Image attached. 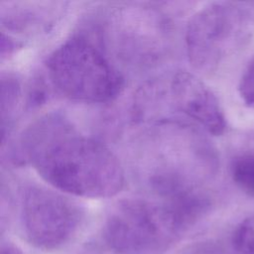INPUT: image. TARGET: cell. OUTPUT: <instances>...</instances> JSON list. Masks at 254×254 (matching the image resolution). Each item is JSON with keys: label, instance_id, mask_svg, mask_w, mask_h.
<instances>
[{"label": "cell", "instance_id": "cell-13", "mask_svg": "<svg viewBox=\"0 0 254 254\" xmlns=\"http://www.w3.org/2000/svg\"><path fill=\"white\" fill-rule=\"evenodd\" d=\"M238 92L244 104L254 109V58L249 62L241 75Z\"/></svg>", "mask_w": 254, "mask_h": 254}, {"label": "cell", "instance_id": "cell-2", "mask_svg": "<svg viewBox=\"0 0 254 254\" xmlns=\"http://www.w3.org/2000/svg\"><path fill=\"white\" fill-rule=\"evenodd\" d=\"M30 164L52 188L74 197H110L125 182L117 156L101 142L80 135L72 125L44 146Z\"/></svg>", "mask_w": 254, "mask_h": 254}, {"label": "cell", "instance_id": "cell-6", "mask_svg": "<svg viewBox=\"0 0 254 254\" xmlns=\"http://www.w3.org/2000/svg\"><path fill=\"white\" fill-rule=\"evenodd\" d=\"M48 78L66 98L103 103L121 92L124 77L96 40L79 33L64 41L47 59Z\"/></svg>", "mask_w": 254, "mask_h": 254}, {"label": "cell", "instance_id": "cell-1", "mask_svg": "<svg viewBox=\"0 0 254 254\" xmlns=\"http://www.w3.org/2000/svg\"><path fill=\"white\" fill-rule=\"evenodd\" d=\"M131 168L138 181L164 200L202 194L215 157L194 127L178 120L148 123L131 143Z\"/></svg>", "mask_w": 254, "mask_h": 254}, {"label": "cell", "instance_id": "cell-14", "mask_svg": "<svg viewBox=\"0 0 254 254\" xmlns=\"http://www.w3.org/2000/svg\"><path fill=\"white\" fill-rule=\"evenodd\" d=\"M0 254H23V252L17 245L10 241H7L1 243Z\"/></svg>", "mask_w": 254, "mask_h": 254}, {"label": "cell", "instance_id": "cell-8", "mask_svg": "<svg viewBox=\"0 0 254 254\" xmlns=\"http://www.w3.org/2000/svg\"><path fill=\"white\" fill-rule=\"evenodd\" d=\"M86 209L74 196L40 184H28L21 192V220L29 242L50 251L68 243L79 231Z\"/></svg>", "mask_w": 254, "mask_h": 254}, {"label": "cell", "instance_id": "cell-12", "mask_svg": "<svg viewBox=\"0 0 254 254\" xmlns=\"http://www.w3.org/2000/svg\"><path fill=\"white\" fill-rule=\"evenodd\" d=\"M233 244L241 254H254V216L238 225L233 235Z\"/></svg>", "mask_w": 254, "mask_h": 254}, {"label": "cell", "instance_id": "cell-15", "mask_svg": "<svg viewBox=\"0 0 254 254\" xmlns=\"http://www.w3.org/2000/svg\"><path fill=\"white\" fill-rule=\"evenodd\" d=\"M191 254H218L216 252H212V251H196V252H193Z\"/></svg>", "mask_w": 254, "mask_h": 254}, {"label": "cell", "instance_id": "cell-4", "mask_svg": "<svg viewBox=\"0 0 254 254\" xmlns=\"http://www.w3.org/2000/svg\"><path fill=\"white\" fill-rule=\"evenodd\" d=\"M105 16L97 41L116 64L133 70H145L157 66L169 56L173 25L158 7L123 3Z\"/></svg>", "mask_w": 254, "mask_h": 254}, {"label": "cell", "instance_id": "cell-9", "mask_svg": "<svg viewBox=\"0 0 254 254\" xmlns=\"http://www.w3.org/2000/svg\"><path fill=\"white\" fill-rule=\"evenodd\" d=\"M59 2L6 1L1 2V25L11 33L34 35L48 32L63 12Z\"/></svg>", "mask_w": 254, "mask_h": 254}, {"label": "cell", "instance_id": "cell-5", "mask_svg": "<svg viewBox=\"0 0 254 254\" xmlns=\"http://www.w3.org/2000/svg\"><path fill=\"white\" fill-rule=\"evenodd\" d=\"M131 116L134 121L146 124L184 116L216 136L223 134L227 126L213 91L185 70L162 74L139 86L132 98Z\"/></svg>", "mask_w": 254, "mask_h": 254}, {"label": "cell", "instance_id": "cell-7", "mask_svg": "<svg viewBox=\"0 0 254 254\" xmlns=\"http://www.w3.org/2000/svg\"><path fill=\"white\" fill-rule=\"evenodd\" d=\"M254 33V14L241 3L212 2L197 10L186 30L190 64L210 73L241 49Z\"/></svg>", "mask_w": 254, "mask_h": 254}, {"label": "cell", "instance_id": "cell-11", "mask_svg": "<svg viewBox=\"0 0 254 254\" xmlns=\"http://www.w3.org/2000/svg\"><path fill=\"white\" fill-rule=\"evenodd\" d=\"M233 182L248 195L254 196V151H244L236 155L230 165Z\"/></svg>", "mask_w": 254, "mask_h": 254}, {"label": "cell", "instance_id": "cell-10", "mask_svg": "<svg viewBox=\"0 0 254 254\" xmlns=\"http://www.w3.org/2000/svg\"><path fill=\"white\" fill-rule=\"evenodd\" d=\"M21 86L18 78L13 74H2L1 77V133L2 141L11 128L15 112L19 103Z\"/></svg>", "mask_w": 254, "mask_h": 254}, {"label": "cell", "instance_id": "cell-3", "mask_svg": "<svg viewBox=\"0 0 254 254\" xmlns=\"http://www.w3.org/2000/svg\"><path fill=\"white\" fill-rule=\"evenodd\" d=\"M208 208L205 195L162 201L121 199L106 215L103 236L117 254H162Z\"/></svg>", "mask_w": 254, "mask_h": 254}]
</instances>
